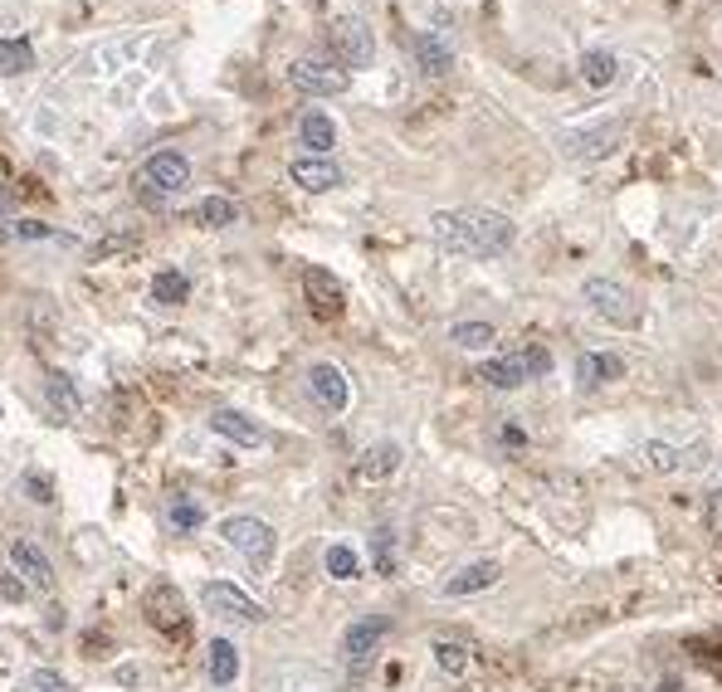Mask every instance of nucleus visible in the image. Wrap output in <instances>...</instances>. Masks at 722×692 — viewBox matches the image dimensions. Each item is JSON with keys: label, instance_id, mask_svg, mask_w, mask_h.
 Returning <instances> with one entry per match:
<instances>
[{"label": "nucleus", "instance_id": "nucleus-1", "mask_svg": "<svg viewBox=\"0 0 722 692\" xmlns=\"http://www.w3.org/2000/svg\"><path fill=\"white\" fill-rule=\"evenodd\" d=\"M430 234L439 250L455 258H498L518 240L512 220L498 215V210H439L430 220Z\"/></svg>", "mask_w": 722, "mask_h": 692}, {"label": "nucleus", "instance_id": "nucleus-2", "mask_svg": "<svg viewBox=\"0 0 722 692\" xmlns=\"http://www.w3.org/2000/svg\"><path fill=\"white\" fill-rule=\"evenodd\" d=\"M191 185V162L181 152H156L146 156L142 171H138V201L146 210H162L166 201H176L181 191Z\"/></svg>", "mask_w": 722, "mask_h": 692}, {"label": "nucleus", "instance_id": "nucleus-3", "mask_svg": "<svg viewBox=\"0 0 722 692\" xmlns=\"http://www.w3.org/2000/svg\"><path fill=\"white\" fill-rule=\"evenodd\" d=\"M586 307L596 317H606L610 327H640V298L616 278H586Z\"/></svg>", "mask_w": 722, "mask_h": 692}, {"label": "nucleus", "instance_id": "nucleus-4", "mask_svg": "<svg viewBox=\"0 0 722 692\" xmlns=\"http://www.w3.org/2000/svg\"><path fill=\"white\" fill-rule=\"evenodd\" d=\"M333 54H337V64H347V69H366L376 59V40H372V24L357 20V16H342L333 20Z\"/></svg>", "mask_w": 722, "mask_h": 692}, {"label": "nucleus", "instance_id": "nucleus-5", "mask_svg": "<svg viewBox=\"0 0 722 692\" xmlns=\"http://www.w3.org/2000/svg\"><path fill=\"white\" fill-rule=\"evenodd\" d=\"M220 537H225L235 551L250 556L254 566H268V556H274V527H268L264 517H225V522H220Z\"/></svg>", "mask_w": 722, "mask_h": 692}, {"label": "nucleus", "instance_id": "nucleus-6", "mask_svg": "<svg viewBox=\"0 0 722 692\" xmlns=\"http://www.w3.org/2000/svg\"><path fill=\"white\" fill-rule=\"evenodd\" d=\"M390 634V620L386 614H362L357 624L342 634V659H347V669L352 673H362L366 663H372V653L382 649V639Z\"/></svg>", "mask_w": 722, "mask_h": 692}, {"label": "nucleus", "instance_id": "nucleus-7", "mask_svg": "<svg viewBox=\"0 0 722 692\" xmlns=\"http://www.w3.org/2000/svg\"><path fill=\"white\" fill-rule=\"evenodd\" d=\"M288 83L308 98H333V93H347V69L327 64V59H298L288 69Z\"/></svg>", "mask_w": 722, "mask_h": 692}, {"label": "nucleus", "instance_id": "nucleus-8", "mask_svg": "<svg viewBox=\"0 0 722 692\" xmlns=\"http://www.w3.org/2000/svg\"><path fill=\"white\" fill-rule=\"evenodd\" d=\"M205 604H211L215 614H225V620H240V624H264L268 620V610L260 600H250L244 590L225 586V580H211V586H205Z\"/></svg>", "mask_w": 722, "mask_h": 692}, {"label": "nucleus", "instance_id": "nucleus-9", "mask_svg": "<svg viewBox=\"0 0 722 692\" xmlns=\"http://www.w3.org/2000/svg\"><path fill=\"white\" fill-rule=\"evenodd\" d=\"M10 571L24 576L34 590H54V561H49V551L40 547V541H30V537L10 541Z\"/></svg>", "mask_w": 722, "mask_h": 692}, {"label": "nucleus", "instance_id": "nucleus-10", "mask_svg": "<svg viewBox=\"0 0 722 692\" xmlns=\"http://www.w3.org/2000/svg\"><path fill=\"white\" fill-rule=\"evenodd\" d=\"M146 620L162 629L166 639H186V629H191L186 604H181V596H176L171 586H156L152 596H146Z\"/></svg>", "mask_w": 722, "mask_h": 692}, {"label": "nucleus", "instance_id": "nucleus-11", "mask_svg": "<svg viewBox=\"0 0 722 692\" xmlns=\"http://www.w3.org/2000/svg\"><path fill=\"white\" fill-rule=\"evenodd\" d=\"M303 293H308V307H313V317H323V323H333V317H342V283L327 274V268H308L303 274Z\"/></svg>", "mask_w": 722, "mask_h": 692}, {"label": "nucleus", "instance_id": "nucleus-12", "mask_svg": "<svg viewBox=\"0 0 722 692\" xmlns=\"http://www.w3.org/2000/svg\"><path fill=\"white\" fill-rule=\"evenodd\" d=\"M308 386H313V395H317V405L323 410H347V376L333 366V362H317L313 370H308Z\"/></svg>", "mask_w": 722, "mask_h": 692}, {"label": "nucleus", "instance_id": "nucleus-13", "mask_svg": "<svg viewBox=\"0 0 722 692\" xmlns=\"http://www.w3.org/2000/svg\"><path fill=\"white\" fill-rule=\"evenodd\" d=\"M293 181H298L303 191L323 195L342 181V171H337V162H327V156H298V162H293Z\"/></svg>", "mask_w": 722, "mask_h": 692}, {"label": "nucleus", "instance_id": "nucleus-14", "mask_svg": "<svg viewBox=\"0 0 722 692\" xmlns=\"http://www.w3.org/2000/svg\"><path fill=\"white\" fill-rule=\"evenodd\" d=\"M211 429H215L220 439L240 444V449H260V444H264V429L254 425V419L235 415V410H215V415H211Z\"/></svg>", "mask_w": 722, "mask_h": 692}, {"label": "nucleus", "instance_id": "nucleus-15", "mask_svg": "<svg viewBox=\"0 0 722 692\" xmlns=\"http://www.w3.org/2000/svg\"><path fill=\"white\" fill-rule=\"evenodd\" d=\"M298 138H303V146H308L313 156H323V152H333V146H337V122L327 113H317V108H308V113L298 118Z\"/></svg>", "mask_w": 722, "mask_h": 692}, {"label": "nucleus", "instance_id": "nucleus-16", "mask_svg": "<svg viewBox=\"0 0 722 692\" xmlns=\"http://www.w3.org/2000/svg\"><path fill=\"white\" fill-rule=\"evenodd\" d=\"M400 468V444H372V449L357 459V478L362 484H382Z\"/></svg>", "mask_w": 722, "mask_h": 692}, {"label": "nucleus", "instance_id": "nucleus-17", "mask_svg": "<svg viewBox=\"0 0 722 692\" xmlns=\"http://www.w3.org/2000/svg\"><path fill=\"white\" fill-rule=\"evenodd\" d=\"M488 586H498V561H474L459 576L445 580V596H479Z\"/></svg>", "mask_w": 722, "mask_h": 692}, {"label": "nucleus", "instance_id": "nucleus-18", "mask_svg": "<svg viewBox=\"0 0 722 692\" xmlns=\"http://www.w3.org/2000/svg\"><path fill=\"white\" fill-rule=\"evenodd\" d=\"M577 376H581V386L591 390V386H606V380L626 376V362H620V356H610V352H586L577 362Z\"/></svg>", "mask_w": 722, "mask_h": 692}, {"label": "nucleus", "instance_id": "nucleus-19", "mask_svg": "<svg viewBox=\"0 0 722 692\" xmlns=\"http://www.w3.org/2000/svg\"><path fill=\"white\" fill-rule=\"evenodd\" d=\"M479 376H484L494 390H518L522 380H532L528 366H522V352H518V356H498V362H484Z\"/></svg>", "mask_w": 722, "mask_h": 692}, {"label": "nucleus", "instance_id": "nucleus-20", "mask_svg": "<svg viewBox=\"0 0 722 692\" xmlns=\"http://www.w3.org/2000/svg\"><path fill=\"white\" fill-rule=\"evenodd\" d=\"M415 59H420V73L425 79H445L449 73V64H455V59H449V44H439L435 34H415Z\"/></svg>", "mask_w": 722, "mask_h": 692}, {"label": "nucleus", "instance_id": "nucleus-21", "mask_svg": "<svg viewBox=\"0 0 722 692\" xmlns=\"http://www.w3.org/2000/svg\"><path fill=\"white\" fill-rule=\"evenodd\" d=\"M44 395H49V405H54L59 419H73V415H79V390H73V380L64 376V370H49Z\"/></svg>", "mask_w": 722, "mask_h": 692}, {"label": "nucleus", "instance_id": "nucleus-22", "mask_svg": "<svg viewBox=\"0 0 722 692\" xmlns=\"http://www.w3.org/2000/svg\"><path fill=\"white\" fill-rule=\"evenodd\" d=\"M240 678V649L230 639H215L211 644V683L215 688H230Z\"/></svg>", "mask_w": 722, "mask_h": 692}, {"label": "nucleus", "instance_id": "nucleus-23", "mask_svg": "<svg viewBox=\"0 0 722 692\" xmlns=\"http://www.w3.org/2000/svg\"><path fill=\"white\" fill-rule=\"evenodd\" d=\"M616 73H620V64H616V54H606V49H591V54L581 59V79L591 83V89H610Z\"/></svg>", "mask_w": 722, "mask_h": 692}, {"label": "nucleus", "instance_id": "nucleus-24", "mask_svg": "<svg viewBox=\"0 0 722 692\" xmlns=\"http://www.w3.org/2000/svg\"><path fill=\"white\" fill-rule=\"evenodd\" d=\"M152 298H156V303H166V307L186 303V298H191V278H186V274H176V268H162V274L152 278Z\"/></svg>", "mask_w": 722, "mask_h": 692}, {"label": "nucleus", "instance_id": "nucleus-25", "mask_svg": "<svg viewBox=\"0 0 722 692\" xmlns=\"http://www.w3.org/2000/svg\"><path fill=\"white\" fill-rule=\"evenodd\" d=\"M195 220H201L205 230H225V225H235V220H240V210H235L230 195H205L201 210H195Z\"/></svg>", "mask_w": 722, "mask_h": 692}, {"label": "nucleus", "instance_id": "nucleus-26", "mask_svg": "<svg viewBox=\"0 0 722 692\" xmlns=\"http://www.w3.org/2000/svg\"><path fill=\"white\" fill-rule=\"evenodd\" d=\"M435 663L449 678H459V673H469V649H464L459 639H439V644H435Z\"/></svg>", "mask_w": 722, "mask_h": 692}, {"label": "nucleus", "instance_id": "nucleus-27", "mask_svg": "<svg viewBox=\"0 0 722 692\" xmlns=\"http://www.w3.org/2000/svg\"><path fill=\"white\" fill-rule=\"evenodd\" d=\"M449 337H455V346H464V352H488L498 332L488 327V323H459L455 332H449Z\"/></svg>", "mask_w": 722, "mask_h": 692}, {"label": "nucleus", "instance_id": "nucleus-28", "mask_svg": "<svg viewBox=\"0 0 722 692\" xmlns=\"http://www.w3.org/2000/svg\"><path fill=\"white\" fill-rule=\"evenodd\" d=\"M34 64L30 40H0V73H24Z\"/></svg>", "mask_w": 722, "mask_h": 692}, {"label": "nucleus", "instance_id": "nucleus-29", "mask_svg": "<svg viewBox=\"0 0 722 692\" xmlns=\"http://www.w3.org/2000/svg\"><path fill=\"white\" fill-rule=\"evenodd\" d=\"M327 576L333 580H357L362 576V561H357V551L352 547H327Z\"/></svg>", "mask_w": 722, "mask_h": 692}, {"label": "nucleus", "instance_id": "nucleus-30", "mask_svg": "<svg viewBox=\"0 0 722 692\" xmlns=\"http://www.w3.org/2000/svg\"><path fill=\"white\" fill-rule=\"evenodd\" d=\"M616 138H620V122H610V128H596L591 138H577V142H586L581 156H601V152H610V146H616Z\"/></svg>", "mask_w": 722, "mask_h": 692}, {"label": "nucleus", "instance_id": "nucleus-31", "mask_svg": "<svg viewBox=\"0 0 722 692\" xmlns=\"http://www.w3.org/2000/svg\"><path fill=\"white\" fill-rule=\"evenodd\" d=\"M20 692H69V683L54 669H34V673H24V688Z\"/></svg>", "mask_w": 722, "mask_h": 692}, {"label": "nucleus", "instance_id": "nucleus-32", "mask_svg": "<svg viewBox=\"0 0 722 692\" xmlns=\"http://www.w3.org/2000/svg\"><path fill=\"white\" fill-rule=\"evenodd\" d=\"M644 459H650V468H659V474H674V468L683 464L679 454L669 449V444H659V439H654V444H644Z\"/></svg>", "mask_w": 722, "mask_h": 692}, {"label": "nucleus", "instance_id": "nucleus-33", "mask_svg": "<svg viewBox=\"0 0 722 692\" xmlns=\"http://www.w3.org/2000/svg\"><path fill=\"white\" fill-rule=\"evenodd\" d=\"M24 498H30V502H54V478L34 474V468H30V474H24Z\"/></svg>", "mask_w": 722, "mask_h": 692}, {"label": "nucleus", "instance_id": "nucleus-34", "mask_svg": "<svg viewBox=\"0 0 722 692\" xmlns=\"http://www.w3.org/2000/svg\"><path fill=\"white\" fill-rule=\"evenodd\" d=\"M201 502H186V498H181V502H171V522H176V531H195V527H201Z\"/></svg>", "mask_w": 722, "mask_h": 692}, {"label": "nucleus", "instance_id": "nucleus-35", "mask_svg": "<svg viewBox=\"0 0 722 692\" xmlns=\"http://www.w3.org/2000/svg\"><path fill=\"white\" fill-rule=\"evenodd\" d=\"M376 566H382V576H390V566H396V537L386 527L376 531Z\"/></svg>", "mask_w": 722, "mask_h": 692}, {"label": "nucleus", "instance_id": "nucleus-36", "mask_svg": "<svg viewBox=\"0 0 722 692\" xmlns=\"http://www.w3.org/2000/svg\"><path fill=\"white\" fill-rule=\"evenodd\" d=\"M522 366H528V376H547V370H552V352H547V346H528Z\"/></svg>", "mask_w": 722, "mask_h": 692}, {"label": "nucleus", "instance_id": "nucleus-37", "mask_svg": "<svg viewBox=\"0 0 722 692\" xmlns=\"http://www.w3.org/2000/svg\"><path fill=\"white\" fill-rule=\"evenodd\" d=\"M0 596H6V600H24V580L16 571H0Z\"/></svg>", "mask_w": 722, "mask_h": 692}, {"label": "nucleus", "instance_id": "nucleus-38", "mask_svg": "<svg viewBox=\"0 0 722 692\" xmlns=\"http://www.w3.org/2000/svg\"><path fill=\"white\" fill-rule=\"evenodd\" d=\"M708 531H718V537H722V492L708 498Z\"/></svg>", "mask_w": 722, "mask_h": 692}, {"label": "nucleus", "instance_id": "nucleus-39", "mask_svg": "<svg viewBox=\"0 0 722 692\" xmlns=\"http://www.w3.org/2000/svg\"><path fill=\"white\" fill-rule=\"evenodd\" d=\"M44 225H34V220H24V225H20V240H44Z\"/></svg>", "mask_w": 722, "mask_h": 692}]
</instances>
